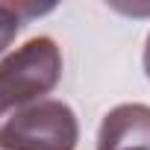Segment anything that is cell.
I'll return each mask as SVG.
<instances>
[{"label": "cell", "instance_id": "4", "mask_svg": "<svg viewBox=\"0 0 150 150\" xmlns=\"http://www.w3.org/2000/svg\"><path fill=\"white\" fill-rule=\"evenodd\" d=\"M53 6H30V3H3L0 0V53H3L15 35L21 33L24 21L33 18V15H41V12H50Z\"/></svg>", "mask_w": 150, "mask_h": 150}, {"label": "cell", "instance_id": "5", "mask_svg": "<svg viewBox=\"0 0 150 150\" xmlns=\"http://www.w3.org/2000/svg\"><path fill=\"white\" fill-rule=\"evenodd\" d=\"M144 74H147V80H150V35L144 41Z\"/></svg>", "mask_w": 150, "mask_h": 150}, {"label": "cell", "instance_id": "2", "mask_svg": "<svg viewBox=\"0 0 150 150\" xmlns=\"http://www.w3.org/2000/svg\"><path fill=\"white\" fill-rule=\"evenodd\" d=\"M80 124L56 97L30 103L0 121V150H77Z\"/></svg>", "mask_w": 150, "mask_h": 150}, {"label": "cell", "instance_id": "3", "mask_svg": "<svg viewBox=\"0 0 150 150\" xmlns=\"http://www.w3.org/2000/svg\"><path fill=\"white\" fill-rule=\"evenodd\" d=\"M97 150H150V106L144 103H121L106 112Z\"/></svg>", "mask_w": 150, "mask_h": 150}, {"label": "cell", "instance_id": "1", "mask_svg": "<svg viewBox=\"0 0 150 150\" xmlns=\"http://www.w3.org/2000/svg\"><path fill=\"white\" fill-rule=\"evenodd\" d=\"M62 80V50L50 35H35L0 59V121L47 100Z\"/></svg>", "mask_w": 150, "mask_h": 150}]
</instances>
